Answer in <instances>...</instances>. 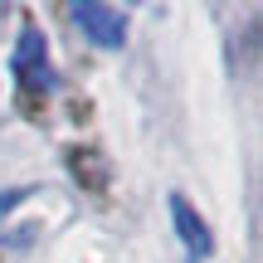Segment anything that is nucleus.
<instances>
[{
    "mask_svg": "<svg viewBox=\"0 0 263 263\" xmlns=\"http://www.w3.org/2000/svg\"><path fill=\"white\" fill-rule=\"evenodd\" d=\"M10 68H15V83H20V93H25V98H39L49 88V78H54V73H49V49H44V34H39L34 25L20 29Z\"/></svg>",
    "mask_w": 263,
    "mask_h": 263,
    "instance_id": "nucleus-1",
    "label": "nucleus"
},
{
    "mask_svg": "<svg viewBox=\"0 0 263 263\" xmlns=\"http://www.w3.org/2000/svg\"><path fill=\"white\" fill-rule=\"evenodd\" d=\"M171 229H176L180 249H185V254L195 258V263L215 254V234H210V224L200 219V210L190 205L185 195H171Z\"/></svg>",
    "mask_w": 263,
    "mask_h": 263,
    "instance_id": "nucleus-3",
    "label": "nucleus"
},
{
    "mask_svg": "<svg viewBox=\"0 0 263 263\" xmlns=\"http://www.w3.org/2000/svg\"><path fill=\"white\" fill-rule=\"evenodd\" d=\"M68 15H73V25L83 29V34L93 39L98 49H122V39H127V15H122L117 5H98V0H83V5H73Z\"/></svg>",
    "mask_w": 263,
    "mask_h": 263,
    "instance_id": "nucleus-2",
    "label": "nucleus"
}]
</instances>
